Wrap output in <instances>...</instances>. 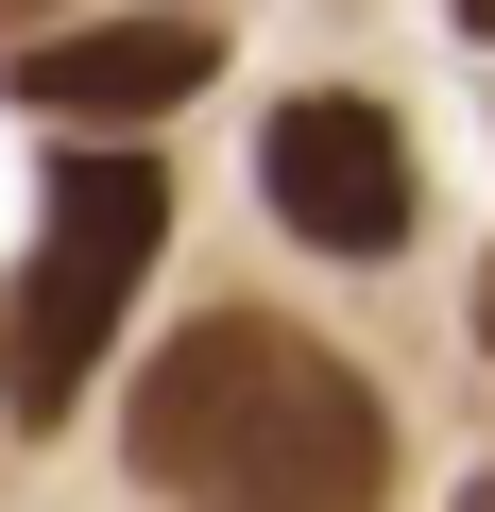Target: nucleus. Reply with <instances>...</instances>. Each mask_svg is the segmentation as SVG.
<instances>
[{"label":"nucleus","mask_w":495,"mask_h":512,"mask_svg":"<svg viewBox=\"0 0 495 512\" xmlns=\"http://www.w3.org/2000/svg\"><path fill=\"white\" fill-rule=\"evenodd\" d=\"M120 444L188 512H359L393 478V410L274 308H205L171 359H137Z\"/></svg>","instance_id":"f257e3e1"},{"label":"nucleus","mask_w":495,"mask_h":512,"mask_svg":"<svg viewBox=\"0 0 495 512\" xmlns=\"http://www.w3.org/2000/svg\"><path fill=\"white\" fill-rule=\"evenodd\" d=\"M154 239H171L154 154H69L52 171L35 274H18V308H0V410H18V427H69L86 410V376H103V342H120V308L154 274Z\"/></svg>","instance_id":"f03ea898"},{"label":"nucleus","mask_w":495,"mask_h":512,"mask_svg":"<svg viewBox=\"0 0 495 512\" xmlns=\"http://www.w3.org/2000/svg\"><path fill=\"white\" fill-rule=\"evenodd\" d=\"M257 188H274V222H291V239H325V256H393V239H410V137H393L376 103H342V86L274 103Z\"/></svg>","instance_id":"7ed1b4c3"},{"label":"nucleus","mask_w":495,"mask_h":512,"mask_svg":"<svg viewBox=\"0 0 495 512\" xmlns=\"http://www.w3.org/2000/svg\"><path fill=\"white\" fill-rule=\"evenodd\" d=\"M188 86H222V35H205V18H103V35H35V69H18V103H52V120H171Z\"/></svg>","instance_id":"20e7f679"},{"label":"nucleus","mask_w":495,"mask_h":512,"mask_svg":"<svg viewBox=\"0 0 495 512\" xmlns=\"http://www.w3.org/2000/svg\"><path fill=\"white\" fill-rule=\"evenodd\" d=\"M478 359H495V274H478Z\"/></svg>","instance_id":"39448f33"},{"label":"nucleus","mask_w":495,"mask_h":512,"mask_svg":"<svg viewBox=\"0 0 495 512\" xmlns=\"http://www.w3.org/2000/svg\"><path fill=\"white\" fill-rule=\"evenodd\" d=\"M461 35H495V0H461Z\"/></svg>","instance_id":"423d86ee"},{"label":"nucleus","mask_w":495,"mask_h":512,"mask_svg":"<svg viewBox=\"0 0 495 512\" xmlns=\"http://www.w3.org/2000/svg\"><path fill=\"white\" fill-rule=\"evenodd\" d=\"M461 512H495V478H461Z\"/></svg>","instance_id":"0eeeda50"}]
</instances>
